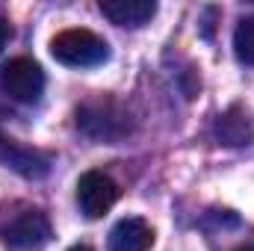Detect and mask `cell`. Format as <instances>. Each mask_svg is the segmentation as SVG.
Returning <instances> with one entry per match:
<instances>
[{"instance_id": "1", "label": "cell", "mask_w": 254, "mask_h": 251, "mask_svg": "<svg viewBox=\"0 0 254 251\" xmlns=\"http://www.w3.org/2000/svg\"><path fill=\"white\" fill-rule=\"evenodd\" d=\"M51 54L57 63L68 65V68H95V65H104L110 60L107 42L98 33L83 30V27L57 33L51 39Z\"/></svg>"}, {"instance_id": "2", "label": "cell", "mask_w": 254, "mask_h": 251, "mask_svg": "<svg viewBox=\"0 0 254 251\" xmlns=\"http://www.w3.org/2000/svg\"><path fill=\"white\" fill-rule=\"evenodd\" d=\"M3 92L18 104H36L45 92V71L30 57H15L0 71Z\"/></svg>"}, {"instance_id": "3", "label": "cell", "mask_w": 254, "mask_h": 251, "mask_svg": "<svg viewBox=\"0 0 254 251\" xmlns=\"http://www.w3.org/2000/svg\"><path fill=\"white\" fill-rule=\"evenodd\" d=\"M119 201V184L104 172H86L77 181V204L89 219H101Z\"/></svg>"}, {"instance_id": "4", "label": "cell", "mask_w": 254, "mask_h": 251, "mask_svg": "<svg viewBox=\"0 0 254 251\" xmlns=\"http://www.w3.org/2000/svg\"><path fill=\"white\" fill-rule=\"evenodd\" d=\"M0 234L12 249H39L51 240V222L42 210H24Z\"/></svg>"}, {"instance_id": "5", "label": "cell", "mask_w": 254, "mask_h": 251, "mask_svg": "<svg viewBox=\"0 0 254 251\" xmlns=\"http://www.w3.org/2000/svg\"><path fill=\"white\" fill-rule=\"evenodd\" d=\"M0 163H3L6 169H12V172L30 178V181H39V178H45V175L51 172V163H48L45 154L18 145V142L9 139L6 133H0Z\"/></svg>"}, {"instance_id": "6", "label": "cell", "mask_w": 254, "mask_h": 251, "mask_svg": "<svg viewBox=\"0 0 254 251\" xmlns=\"http://www.w3.org/2000/svg\"><path fill=\"white\" fill-rule=\"evenodd\" d=\"M77 125L83 127L89 136L104 139V142L122 139L125 130H127V125L122 122V116L113 113V104H107V107H83L77 113Z\"/></svg>"}, {"instance_id": "7", "label": "cell", "mask_w": 254, "mask_h": 251, "mask_svg": "<svg viewBox=\"0 0 254 251\" xmlns=\"http://www.w3.org/2000/svg\"><path fill=\"white\" fill-rule=\"evenodd\" d=\"M151 246H154V228L139 216H127L110 231V251H148Z\"/></svg>"}, {"instance_id": "8", "label": "cell", "mask_w": 254, "mask_h": 251, "mask_svg": "<svg viewBox=\"0 0 254 251\" xmlns=\"http://www.w3.org/2000/svg\"><path fill=\"white\" fill-rule=\"evenodd\" d=\"M216 139L222 145H231V148H243V145H252L254 139V122L249 116L246 107L234 104L231 110H225L219 119H216Z\"/></svg>"}, {"instance_id": "9", "label": "cell", "mask_w": 254, "mask_h": 251, "mask_svg": "<svg viewBox=\"0 0 254 251\" xmlns=\"http://www.w3.org/2000/svg\"><path fill=\"white\" fill-rule=\"evenodd\" d=\"M98 9L119 27H142L157 15L154 0H101Z\"/></svg>"}, {"instance_id": "10", "label": "cell", "mask_w": 254, "mask_h": 251, "mask_svg": "<svg viewBox=\"0 0 254 251\" xmlns=\"http://www.w3.org/2000/svg\"><path fill=\"white\" fill-rule=\"evenodd\" d=\"M234 54L246 65H254V15L243 18L234 30Z\"/></svg>"}, {"instance_id": "11", "label": "cell", "mask_w": 254, "mask_h": 251, "mask_svg": "<svg viewBox=\"0 0 254 251\" xmlns=\"http://www.w3.org/2000/svg\"><path fill=\"white\" fill-rule=\"evenodd\" d=\"M9 36H12L9 21H6V18H0V54H3V48H6V42H9Z\"/></svg>"}, {"instance_id": "12", "label": "cell", "mask_w": 254, "mask_h": 251, "mask_svg": "<svg viewBox=\"0 0 254 251\" xmlns=\"http://www.w3.org/2000/svg\"><path fill=\"white\" fill-rule=\"evenodd\" d=\"M68 251H92V249H89V246H71Z\"/></svg>"}, {"instance_id": "13", "label": "cell", "mask_w": 254, "mask_h": 251, "mask_svg": "<svg viewBox=\"0 0 254 251\" xmlns=\"http://www.w3.org/2000/svg\"><path fill=\"white\" fill-rule=\"evenodd\" d=\"M237 251H254V246H240Z\"/></svg>"}]
</instances>
